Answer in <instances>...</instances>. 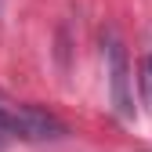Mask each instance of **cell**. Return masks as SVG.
Segmentation results:
<instances>
[{
  "label": "cell",
  "mask_w": 152,
  "mask_h": 152,
  "mask_svg": "<svg viewBox=\"0 0 152 152\" xmlns=\"http://www.w3.org/2000/svg\"><path fill=\"white\" fill-rule=\"evenodd\" d=\"M138 91H141V105L152 112V54H145L138 65Z\"/></svg>",
  "instance_id": "3"
},
{
  "label": "cell",
  "mask_w": 152,
  "mask_h": 152,
  "mask_svg": "<svg viewBox=\"0 0 152 152\" xmlns=\"http://www.w3.org/2000/svg\"><path fill=\"white\" fill-rule=\"evenodd\" d=\"M15 134L26 138V141H58V138H65V123L58 116H51V112L36 109V105H22Z\"/></svg>",
  "instance_id": "2"
},
{
  "label": "cell",
  "mask_w": 152,
  "mask_h": 152,
  "mask_svg": "<svg viewBox=\"0 0 152 152\" xmlns=\"http://www.w3.org/2000/svg\"><path fill=\"white\" fill-rule=\"evenodd\" d=\"M105 72H109V98L120 120L134 116V98H130V62L127 47L116 33H105Z\"/></svg>",
  "instance_id": "1"
}]
</instances>
